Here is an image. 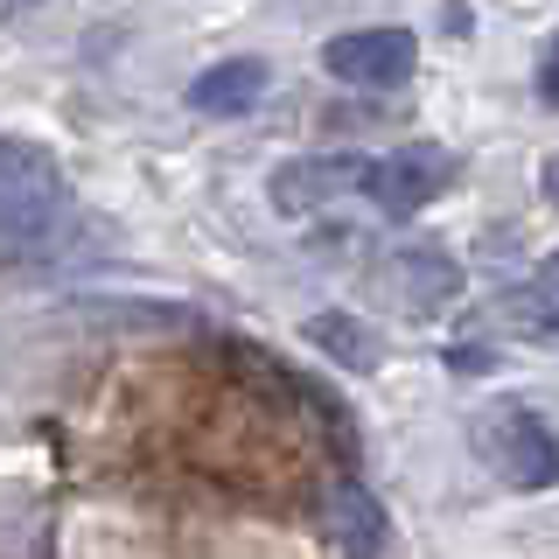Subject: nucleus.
Returning a JSON list of instances; mask_svg holds the SVG:
<instances>
[{"mask_svg": "<svg viewBox=\"0 0 559 559\" xmlns=\"http://www.w3.org/2000/svg\"><path fill=\"white\" fill-rule=\"evenodd\" d=\"M371 182V162L364 154H322V162H287L273 175V203L280 210H314L343 189H364Z\"/></svg>", "mask_w": 559, "mask_h": 559, "instance_id": "nucleus-6", "label": "nucleus"}, {"mask_svg": "<svg viewBox=\"0 0 559 559\" xmlns=\"http://www.w3.org/2000/svg\"><path fill=\"white\" fill-rule=\"evenodd\" d=\"M448 182H454V154L419 140V147H399V154H384V162H371L364 197L378 210H392V217H413V210H427Z\"/></svg>", "mask_w": 559, "mask_h": 559, "instance_id": "nucleus-4", "label": "nucleus"}, {"mask_svg": "<svg viewBox=\"0 0 559 559\" xmlns=\"http://www.w3.org/2000/svg\"><path fill=\"white\" fill-rule=\"evenodd\" d=\"M266 98V63L259 57H231V63H210L197 84H189V105L210 119H238Z\"/></svg>", "mask_w": 559, "mask_h": 559, "instance_id": "nucleus-7", "label": "nucleus"}, {"mask_svg": "<svg viewBox=\"0 0 559 559\" xmlns=\"http://www.w3.org/2000/svg\"><path fill=\"white\" fill-rule=\"evenodd\" d=\"M538 98H546V105H559V43L546 49V57H538Z\"/></svg>", "mask_w": 559, "mask_h": 559, "instance_id": "nucleus-11", "label": "nucleus"}, {"mask_svg": "<svg viewBox=\"0 0 559 559\" xmlns=\"http://www.w3.org/2000/svg\"><path fill=\"white\" fill-rule=\"evenodd\" d=\"M308 336H314V343H322V349H329V357H343V364H357V371H371V364H378V349H371V343H364V329H357V322H349V314H314V322H308Z\"/></svg>", "mask_w": 559, "mask_h": 559, "instance_id": "nucleus-10", "label": "nucleus"}, {"mask_svg": "<svg viewBox=\"0 0 559 559\" xmlns=\"http://www.w3.org/2000/svg\"><path fill=\"white\" fill-rule=\"evenodd\" d=\"M63 217V182L43 147L0 140V231H43Z\"/></svg>", "mask_w": 559, "mask_h": 559, "instance_id": "nucleus-2", "label": "nucleus"}, {"mask_svg": "<svg viewBox=\"0 0 559 559\" xmlns=\"http://www.w3.org/2000/svg\"><path fill=\"white\" fill-rule=\"evenodd\" d=\"M322 511H329V538H336L349 559H378L384 552V511L364 497L357 483H336Z\"/></svg>", "mask_w": 559, "mask_h": 559, "instance_id": "nucleus-8", "label": "nucleus"}, {"mask_svg": "<svg viewBox=\"0 0 559 559\" xmlns=\"http://www.w3.org/2000/svg\"><path fill=\"white\" fill-rule=\"evenodd\" d=\"M546 197L559 203V154H552V162H546Z\"/></svg>", "mask_w": 559, "mask_h": 559, "instance_id": "nucleus-12", "label": "nucleus"}, {"mask_svg": "<svg viewBox=\"0 0 559 559\" xmlns=\"http://www.w3.org/2000/svg\"><path fill=\"white\" fill-rule=\"evenodd\" d=\"M546 287H559V252H552V259H546Z\"/></svg>", "mask_w": 559, "mask_h": 559, "instance_id": "nucleus-13", "label": "nucleus"}, {"mask_svg": "<svg viewBox=\"0 0 559 559\" xmlns=\"http://www.w3.org/2000/svg\"><path fill=\"white\" fill-rule=\"evenodd\" d=\"M476 448H483V462L497 468L511 489H552L559 483V441H552V427L538 413H524V406H497L476 427Z\"/></svg>", "mask_w": 559, "mask_h": 559, "instance_id": "nucleus-1", "label": "nucleus"}, {"mask_svg": "<svg viewBox=\"0 0 559 559\" xmlns=\"http://www.w3.org/2000/svg\"><path fill=\"white\" fill-rule=\"evenodd\" d=\"M497 314L532 343H552L559 349V287H524V294H503Z\"/></svg>", "mask_w": 559, "mask_h": 559, "instance_id": "nucleus-9", "label": "nucleus"}, {"mask_svg": "<svg viewBox=\"0 0 559 559\" xmlns=\"http://www.w3.org/2000/svg\"><path fill=\"white\" fill-rule=\"evenodd\" d=\"M322 63H329V78H343V84H364V92H392V84H406V78H413L419 49H413V35H406V28H349V35H336V43L322 49Z\"/></svg>", "mask_w": 559, "mask_h": 559, "instance_id": "nucleus-3", "label": "nucleus"}, {"mask_svg": "<svg viewBox=\"0 0 559 559\" xmlns=\"http://www.w3.org/2000/svg\"><path fill=\"white\" fill-rule=\"evenodd\" d=\"M384 294H392L406 314H441L454 294H462V273H454L448 252H427V245H413V252H392L378 266Z\"/></svg>", "mask_w": 559, "mask_h": 559, "instance_id": "nucleus-5", "label": "nucleus"}]
</instances>
